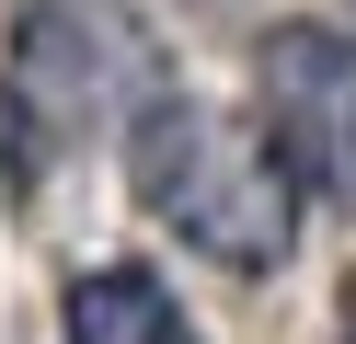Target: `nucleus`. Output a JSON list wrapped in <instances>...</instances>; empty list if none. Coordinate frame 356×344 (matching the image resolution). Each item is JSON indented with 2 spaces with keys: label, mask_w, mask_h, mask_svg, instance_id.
Instances as JSON below:
<instances>
[{
  "label": "nucleus",
  "mask_w": 356,
  "mask_h": 344,
  "mask_svg": "<svg viewBox=\"0 0 356 344\" xmlns=\"http://www.w3.org/2000/svg\"><path fill=\"white\" fill-rule=\"evenodd\" d=\"M253 115L276 138V161L299 172V195H322L333 218H356V35L276 23L264 58H253Z\"/></svg>",
  "instance_id": "7ed1b4c3"
},
{
  "label": "nucleus",
  "mask_w": 356,
  "mask_h": 344,
  "mask_svg": "<svg viewBox=\"0 0 356 344\" xmlns=\"http://www.w3.org/2000/svg\"><path fill=\"white\" fill-rule=\"evenodd\" d=\"M35 138H47V126H35V104L0 81V206L24 195V172H35Z\"/></svg>",
  "instance_id": "39448f33"
},
{
  "label": "nucleus",
  "mask_w": 356,
  "mask_h": 344,
  "mask_svg": "<svg viewBox=\"0 0 356 344\" xmlns=\"http://www.w3.org/2000/svg\"><path fill=\"white\" fill-rule=\"evenodd\" d=\"M127 183L184 252H207L230 275H276L287 241H299V172L276 161L264 115L241 126V115L195 104V92H161L127 126Z\"/></svg>",
  "instance_id": "f257e3e1"
},
{
  "label": "nucleus",
  "mask_w": 356,
  "mask_h": 344,
  "mask_svg": "<svg viewBox=\"0 0 356 344\" xmlns=\"http://www.w3.org/2000/svg\"><path fill=\"white\" fill-rule=\"evenodd\" d=\"M195 12H207V0H195Z\"/></svg>",
  "instance_id": "423d86ee"
},
{
  "label": "nucleus",
  "mask_w": 356,
  "mask_h": 344,
  "mask_svg": "<svg viewBox=\"0 0 356 344\" xmlns=\"http://www.w3.org/2000/svg\"><path fill=\"white\" fill-rule=\"evenodd\" d=\"M345 12H356V0H345Z\"/></svg>",
  "instance_id": "0eeeda50"
},
{
  "label": "nucleus",
  "mask_w": 356,
  "mask_h": 344,
  "mask_svg": "<svg viewBox=\"0 0 356 344\" xmlns=\"http://www.w3.org/2000/svg\"><path fill=\"white\" fill-rule=\"evenodd\" d=\"M70 344H195V333H184V310L161 298V275L104 264V275L70 287Z\"/></svg>",
  "instance_id": "20e7f679"
},
{
  "label": "nucleus",
  "mask_w": 356,
  "mask_h": 344,
  "mask_svg": "<svg viewBox=\"0 0 356 344\" xmlns=\"http://www.w3.org/2000/svg\"><path fill=\"white\" fill-rule=\"evenodd\" d=\"M12 92L35 104L47 138H127L172 92V69L115 0H24V23H12Z\"/></svg>",
  "instance_id": "f03ea898"
}]
</instances>
